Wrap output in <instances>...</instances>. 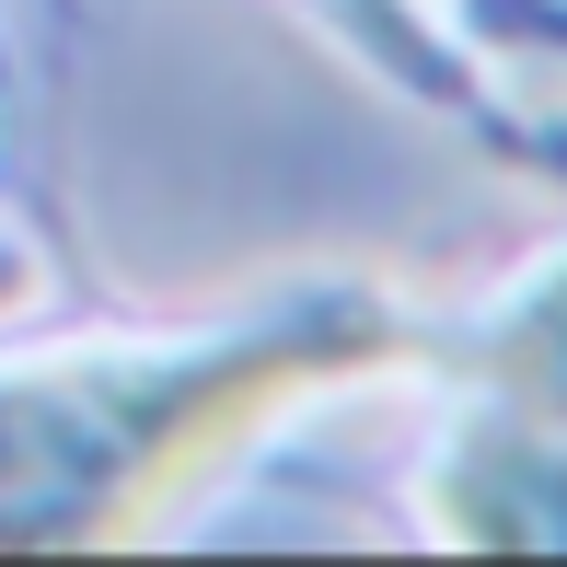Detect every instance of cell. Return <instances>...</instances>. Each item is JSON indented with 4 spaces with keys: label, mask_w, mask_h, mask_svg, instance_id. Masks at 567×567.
<instances>
[{
    "label": "cell",
    "mask_w": 567,
    "mask_h": 567,
    "mask_svg": "<svg viewBox=\"0 0 567 567\" xmlns=\"http://www.w3.org/2000/svg\"><path fill=\"white\" fill-rule=\"evenodd\" d=\"M382 301H301L197 359H82L0 394V545H127L278 405L405 359Z\"/></svg>",
    "instance_id": "1"
},
{
    "label": "cell",
    "mask_w": 567,
    "mask_h": 567,
    "mask_svg": "<svg viewBox=\"0 0 567 567\" xmlns=\"http://www.w3.org/2000/svg\"><path fill=\"white\" fill-rule=\"evenodd\" d=\"M429 509H441L452 545H522V556L533 545H567V429L486 405V417L441 452Z\"/></svg>",
    "instance_id": "2"
},
{
    "label": "cell",
    "mask_w": 567,
    "mask_h": 567,
    "mask_svg": "<svg viewBox=\"0 0 567 567\" xmlns=\"http://www.w3.org/2000/svg\"><path fill=\"white\" fill-rule=\"evenodd\" d=\"M475 371H486V394H498L509 417L567 429V255H556L545 278H533L522 301H498V324H486Z\"/></svg>",
    "instance_id": "3"
}]
</instances>
